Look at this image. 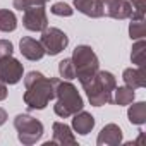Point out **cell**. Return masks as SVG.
<instances>
[{
	"label": "cell",
	"instance_id": "obj_6",
	"mask_svg": "<svg viewBox=\"0 0 146 146\" xmlns=\"http://www.w3.org/2000/svg\"><path fill=\"white\" fill-rule=\"evenodd\" d=\"M40 43L45 50V55H58L60 52H64L69 45V36L58 29V28H45L41 31V38Z\"/></svg>",
	"mask_w": 146,
	"mask_h": 146
},
{
	"label": "cell",
	"instance_id": "obj_17",
	"mask_svg": "<svg viewBox=\"0 0 146 146\" xmlns=\"http://www.w3.org/2000/svg\"><path fill=\"white\" fill-rule=\"evenodd\" d=\"M134 98H136V93L129 86H117L113 90V103H117L119 107L131 105L134 102Z\"/></svg>",
	"mask_w": 146,
	"mask_h": 146
},
{
	"label": "cell",
	"instance_id": "obj_10",
	"mask_svg": "<svg viewBox=\"0 0 146 146\" xmlns=\"http://www.w3.org/2000/svg\"><path fill=\"white\" fill-rule=\"evenodd\" d=\"M19 52L23 53L24 58L28 60H41L45 57V50L41 46V43L31 36H23L19 41Z\"/></svg>",
	"mask_w": 146,
	"mask_h": 146
},
{
	"label": "cell",
	"instance_id": "obj_3",
	"mask_svg": "<svg viewBox=\"0 0 146 146\" xmlns=\"http://www.w3.org/2000/svg\"><path fill=\"white\" fill-rule=\"evenodd\" d=\"M55 98H57V102L53 105V112L62 119L72 117L79 110H83V107H84V102H83L78 88L70 81H65V79H57Z\"/></svg>",
	"mask_w": 146,
	"mask_h": 146
},
{
	"label": "cell",
	"instance_id": "obj_15",
	"mask_svg": "<svg viewBox=\"0 0 146 146\" xmlns=\"http://www.w3.org/2000/svg\"><path fill=\"white\" fill-rule=\"evenodd\" d=\"M74 9H78L81 14H84L88 17H93V19L103 16L100 0H74Z\"/></svg>",
	"mask_w": 146,
	"mask_h": 146
},
{
	"label": "cell",
	"instance_id": "obj_18",
	"mask_svg": "<svg viewBox=\"0 0 146 146\" xmlns=\"http://www.w3.org/2000/svg\"><path fill=\"white\" fill-rule=\"evenodd\" d=\"M17 28V17L9 9H0V31L2 33H12Z\"/></svg>",
	"mask_w": 146,
	"mask_h": 146
},
{
	"label": "cell",
	"instance_id": "obj_9",
	"mask_svg": "<svg viewBox=\"0 0 146 146\" xmlns=\"http://www.w3.org/2000/svg\"><path fill=\"white\" fill-rule=\"evenodd\" d=\"M100 5L103 11V16L112 19H129L132 14L129 0H100Z\"/></svg>",
	"mask_w": 146,
	"mask_h": 146
},
{
	"label": "cell",
	"instance_id": "obj_21",
	"mask_svg": "<svg viewBox=\"0 0 146 146\" xmlns=\"http://www.w3.org/2000/svg\"><path fill=\"white\" fill-rule=\"evenodd\" d=\"M58 74L62 79L65 81H70L76 78V72H74V65H72V60L70 58H64L58 62Z\"/></svg>",
	"mask_w": 146,
	"mask_h": 146
},
{
	"label": "cell",
	"instance_id": "obj_11",
	"mask_svg": "<svg viewBox=\"0 0 146 146\" xmlns=\"http://www.w3.org/2000/svg\"><path fill=\"white\" fill-rule=\"evenodd\" d=\"M122 143V129L117 124H107L96 137L98 146H119Z\"/></svg>",
	"mask_w": 146,
	"mask_h": 146
},
{
	"label": "cell",
	"instance_id": "obj_1",
	"mask_svg": "<svg viewBox=\"0 0 146 146\" xmlns=\"http://www.w3.org/2000/svg\"><path fill=\"white\" fill-rule=\"evenodd\" d=\"M58 78H45L41 72L31 70L24 76V105L29 110H43L55 98V84Z\"/></svg>",
	"mask_w": 146,
	"mask_h": 146
},
{
	"label": "cell",
	"instance_id": "obj_28",
	"mask_svg": "<svg viewBox=\"0 0 146 146\" xmlns=\"http://www.w3.org/2000/svg\"><path fill=\"white\" fill-rule=\"evenodd\" d=\"M46 2H50V0H33V5H45Z\"/></svg>",
	"mask_w": 146,
	"mask_h": 146
},
{
	"label": "cell",
	"instance_id": "obj_13",
	"mask_svg": "<svg viewBox=\"0 0 146 146\" xmlns=\"http://www.w3.org/2000/svg\"><path fill=\"white\" fill-rule=\"evenodd\" d=\"M93 127H95V117L90 112L79 110L78 113L72 115V129H74L78 134L86 136V134H90L93 131Z\"/></svg>",
	"mask_w": 146,
	"mask_h": 146
},
{
	"label": "cell",
	"instance_id": "obj_23",
	"mask_svg": "<svg viewBox=\"0 0 146 146\" xmlns=\"http://www.w3.org/2000/svg\"><path fill=\"white\" fill-rule=\"evenodd\" d=\"M132 14L131 17H144L146 16V0H129Z\"/></svg>",
	"mask_w": 146,
	"mask_h": 146
},
{
	"label": "cell",
	"instance_id": "obj_2",
	"mask_svg": "<svg viewBox=\"0 0 146 146\" xmlns=\"http://www.w3.org/2000/svg\"><path fill=\"white\" fill-rule=\"evenodd\" d=\"M81 86L86 91V96L93 107L113 103V90L117 88V79L112 72L98 70L91 79L84 81Z\"/></svg>",
	"mask_w": 146,
	"mask_h": 146
},
{
	"label": "cell",
	"instance_id": "obj_26",
	"mask_svg": "<svg viewBox=\"0 0 146 146\" xmlns=\"http://www.w3.org/2000/svg\"><path fill=\"white\" fill-rule=\"evenodd\" d=\"M7 95H9V91H7V84L0 81V102H4V100L7 98Z\"/></svg>",
	"mask_w": 146,
	"mask_h": 146
},
{
	"label": "cell",
	"instance_id": "obj_4",
	"mask_svg": "<svg viewBox=\"0 0 146 146\" xmlns=\"http://www.w3.org/2000/svg\"><path fill=\"white\" fill-rule=\"evenodd\" d=\"M70 60H72V65H74L76 78L79 79L81 84L91 79L100 70V60L90 45H78L72 52Z\"/></svg>",
	"mask_w": 146,
	"mask_h": 146
},
{
	"label": "cell",
	"instance_id": "obj_8",
	"mask_svg": "<svg viewBox=\"0 0 146 146\" xmlns=\"http://www.w3.org/2000/svg\"><path fill=\"white\" fill-rule=\"evenodd\" d=\"M23 26L28 31H35V33H41L45 28H48V17L45 7L43 5L28 7L23 16Z\"/></svg>",
	"mask_w": 146,
	"mask_h": 146
},
{
	"label": "cell",
	"instance_id": "obj_24",
	"mask_svg": "<svg viewBox=\"0 0 146 146\" xmlns=\"http://www.w3.org/2000/svg\"><path fill=\"white\" fill-rule=\"evenodd\" d=\"M14 53V45L9 40H0V57H9Z\"/></svg>",
	"mask_w": 146,
	"mask_h": 146
},
{
	"label": "cell",
	"instance_id": "obj_22",
	"mask_svg": "<svg viewBox=\"0 0 146 146\" xmlns=\"http://www.w3.org/2000/svg\"><path fill=\"white\" fill-rule=\"evenodd\" d=\"M50 11H52L53 16H58V17H70L72 14H74V9H72L69 4H65V2H57V4H53Z\"/></svg>",
	"mask_w": 146,
	"mask_h": 146
},
{
	"label": "cell",
	"instance_id": "obj_19",
	"mask_svg": "<svg viewBox=\"0 0 146 146\" xmlns=\"http://www.w3.org/2000/svg\"><path fill=\"white\" fill-rule=\"evenodd\" d=\"M129 38L131 40H143L146 36V21L144 17H129Z\"/></svg>",
	"mask_w": 146,
	"mask_h": 146
},
{
	"label": "cell",
	"instance_id": "obj_16",
	"mask_svg": "<svg viewBox=\"0 0 146 146\" xmlns=\"http://www.w3.org/2000/svg\"><path fill=\"white\" fill-rule=\"evenodd\" d=\"M127 119L134 125H143L146 122V103L144 102L132 103L127 110Z\"/></svg>",
	"mask_w": 146,
	"mask_h": 146
},
{
	"label": "cell",
	"instance_id": "obj_14",
	"mask_svg": "<svg viewBox=\"0 0 146 146\" xmlns=\"http://www.w3.org/2000/svg\"><path fill=\"white\" fill-rule=\"evenodd\" d=\"M122 79H124V84L132 88V90L146 86V74H144L143 67H129V69H125L122 72Z\"/></svg>",
	"mask_w": 146,
	"mask_h": 146
},
{
	"label": "cell",
	"instance_id": "obj_20",
	"mask_svg": "<svg viewBox=\"0 0 146 146\" xmlns=\"http://www.w3.org/2000/svg\"><path fill=\"white\" fill-rule=\"evenodd\" d=\"M144 48H146V41L143 40H136V43L132 45V52H131V62L136 64L137 67L144 65Z\"/></svg>",
	"mask_w": 146,
	"mask_h": 146
},
{
	"label": "cell",
	"instance_id": "obj_25",
	"mask_svg": "<svg viewBox=\"0 0 146 146\" xmlns=\"http://www.w3.org/2000/svg\"><path fill=\"white\" fill-rule=\"evenodd\" d=\"M12 4H14V9H17V11H26L28 7L33 5V0H12Z\"/></svg>",
	"mask_w": 146,
	"mask_h": 146
},
{
	"label": "cell",
	"instance_id": "obj_12",
	"mask_svg": "<svg viewBox=\"0 0 146 146\" xmlns=\"http://www.w3.org/2000/svg\"><path fill=\"white\" fill-rule=\"evenodd\" d=\"M52 131H53V139H52L53 144H62V146H67V144L74 146V144H78V141L74 137V132H72V129L67 124L53 122Z\"/></svg>",
	"mask_w": 146,
	"mask_h": 146
},
{
	"label": "cell",
	"instance_id": "obj_27",
	"mask_svg": "<svg viewBox=\"0 0 146 146\" xmlns=\"http://www.w3.org/2000/svg\"><path fill=\"white\" fill-rule=\"evenodd\" d=\"M7 122V112L4 108H0V125H4Z\"/></svg>",
	"mask_w": 146,
	"mask_h": 146
},
{
	"label": "cell",
	"instance_id": "obj_5",
	"mask_svg": "<svg viewBox=\"0 0 146 146\" xmlns=\"http://www.w3.org/2000/svg\"><path fill=\"white\" fill-rule=\"evenodd\" d=\"M14 127L17 131L19 141L26 146H31V144L38 143L41 139L43 132H45L43 124L29 113H19L14 119Z\"/></svg>",
	"mask_w": 146,
	"mask_h": 146
},
{
	"label": "cell",
	"instance_id": "obj_7",
	"mask_svg": "<svg viewBox=\"0 0 146 146\" xmlns=\"http://www.w3.org/2000/svg\"><path fill=\"white\" fill-rule=\"evenodd\" d=\"M24 69L23 64L14 58L12 55L9 57H0V81L5 84H17L23 79Z\"/></svg>",
	"mask_w": 146,
	"mask_h": 146
}]
</instances>
